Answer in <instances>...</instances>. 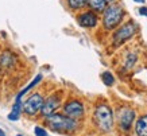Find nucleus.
<instances>
[{"label":"nucleus","mask_w":147,"mask_h":136,"mask_svg":"<svg viewBox=\"0 0 147 136\" xmlns=\"http://www.w3.org/2000/svg\"><path fill=\"white\" fill-rule=\"evenodd\" d=\"M101 79L104 81L105 85H108V86L113 85V82H115V78H113V75H112L109 71H104V73L101 74Z\"/></svg>","instance_id":"nucleus-14"},{"label":"nucleus","mask_w":147,"mask_h":136,"mask_svg":"<svg viewBox=\"0 0 147 136\" xmlns=\"http://www.w3.org/2000/svg\"><path fill=\"white\" fill-rule=\"evenodd\" d=\"M47 124L53 131L58 132H71L77 128V123L70 117L62 114H50L47 116Z\"/></svg>","instance_id":"nucleus-1"},{"label":"nucleus","mask_w":147,"mask_h":136,"mask_svg":"<svg viewBox=\"0 0 147 136\" xmlns=\"http://www.w3.org/2000/svg\"><path fill=\"white\" fill-rule=\"evenodd\" d=\"M19 114H20V102H19V101H15V105L12 106V110H11V113L8 114V118L9 120H18Z\"/></svg>","instance_id":"nucleus-12"},{"label":"nucleus","mask_w":147,"mask_h":136,"mask_svg":"<svg viewBox=\"0 0 147 136\" xmlns=\"http://www.w3.org/2000/svg\"><path fill=\"white\" fill-rule=\"evenodd\" d=\"M94 121L102 131H111L113 125V114L109 106L98 105L94 110Z\"/></svg>","instance_id":"nucleus-2"},{"label":"nucleus","mask_w":147,"mask_h":136,"mask_svg":"<svg viewBox=\"0 0 147 136\" xmlns=\"http://www.w3.org/2000/svg\"><path fill=\"white\" fill-rule=\"evenodd\" d=\"M43 97L35 93V94H32L28 100L26 101V104H24V112L27 114H35L38 113L40 109H42V106H43Z\"/></svg>","instance_id":"nucleus-5"},{"label":"nucleus","mask_w":147,"mask_h":136,"mask_svg":"<svg viewBox=\"0 0 147 136\" xmlns=\"http://www.w3.org/2000/svg\"><path fill=\"white\" fill-rule=\"evenodd\" d=\"M105 0H89V5L96 11H102L105 8Z\"/></svg>","instance_id":"nucleus-13"},{"label":"nucleus","mask_w":147,"mask_h":136,"mask_svg":"<svg viewBox=\"0 0 147 136\" xmlns=\"http://www.w3.org/2000/svg\"><path fill=\"white\" fill-rule=\"evenodd\" d=\"M135 117V112L132 109H121L119 112V123H120V127L124 128V129H128L131 127V124L134 121Z\"/></svg>","instance_id":"nucleus-7"},{"label":"nucleus","mask_w":147,"mask_h":136,"mask_svg":"<svg viewBox=\"0 0 147 136\" xmlns=\"http://www.w3.org/2000/svg\"><path fill=\"white\" fill-rule=\"evenodd\" d=\"M105 1H112V0H105Z\"/></svg>","instance_id":"nucleus-20"},{"label":"nucleus","mask_w":147,"mask_h":136,"mask_svg":"<svg viewBox=\"0 0 147 136\" xmlns=\"http://www.w3.org/2000/svg\"><path fill=\"white\" fill-rule=\"evenodd\" d=\"M123 19V9L119 5H109L104 12V26L105 28H113Z\"/></svg>","instance_id":"nucleus-3"},{"label":"nucleus","mask_w":147,"mask_h":136,"mask_svg":"<svg viewBox=\"0 0 147 136\" xmlns=\"http://www.w3.org/2000/svg\"><path fill=\"white\" fill-rule=\"evenodd\" d=\"M0 136H5V133H4V131H3V129H0Z\"/></svg>","instance_id":"nucleus-18"},{"label":"nucleus","mask_w":147,"mask_h":136,"mask_svg":"<svg viewBox=\"0 0 147 136\" xmlns=\"http://www.w3.org/2000/svg\"><path fill=\"white\" fill-rule=\"evenodd\" d=\"M135 129H136L138 136H147V114L139 118Z\"/></svg>","instance_id":"nucleus-10"},{"label":"nucleus","mask_w":147,"mask_h":136,"mask_svg":"<svg viewBox=\"0 0 147 136\" xmlns=\"http://www.w3.org/2000/svg\"><path fill=\"white\" fill-rule=\"evenodd\" d=\"M59 106V98L58 96H50L47 100L43 102V106H42V114L43 116H50V114L54 113V110Z\"/></svg>","instance_id":"nucleus-8"},{"label":"nucleus","mask_w":147,"mask_h":136,"mask_svg":"<svg viewBox=\"0 0 147 136\" xmlns=\"http://www.w3.org/2000/svg\"><path fill=\"white\" fill-rule=\"evenodd\" d=\"M65 113H66L67 117L70 118L81 117L82 113H84V106L78 101H70V102H67L65 105Z\"/></svg>","instance_id":"nucleus-6"},{"label":"nucleus","mask_w":147,"mask_h":136,"mask_svg":"<svg viewBox=\"0 0 147 136\" xmlns=\"http://www.w3.org/2000/svg\"><path fill=\"white\" fill-rule=\"evenodd\" d=\"M34 133H35V136H47L46 131L42 127H35L34 128Z\"/></svg>","instance_id":"nucleus-16"},{"label":"nucleus","mask_w":147,"mask_h":136,"mask_svg":"<svg viewBox=\"0 0 147 136\" xmlns=\"http://www.w3.org/2000/svg\"><path fill=\"white\" fill-rule=\"evenodd\" d=\"M40 79H42V74H38V75H36V77H35V78H34V81H31V82L28 83V85H27L26 88L23 89L22 92L19 93V94H18V97H16V101H19V102H20V98H22V96H24V94H26V93L28 92L30 89H31V88H34V86H35L36 83H39V81H40Z\"/></svg>","instance_id":"nucleus-11"},{"label":"nucleus","mask_w":147,"mask_h":136,"mask_svg":"<svg viewBox=\"0 0 147 136\" xmlns=\"http://www.w3.org/2000/svg\"><path fill=\"white\" fill-rule=\"evenodd\" d=\"M86 1H88V0H69V5H70L73 9H77V8H81Z\"/></svg>","instance_id":"nucleus-15"},{"label":"nucleus","mask_w":147,"mask_h":136,"mask_svg":"<svg viewBox=\"0 0 147 136\" xmlns=\"http://www.w3.org/2000/svg\"><path fill=\"white\" fill-rule=\"evenodd\" d=\"M135 31H136V26H135L134 23L132 22L125 23L124 26L120 27V28L115 32V35H113V43H115L116 46L124 43L125 40H128L131 36H134Z\"/></svg>","instance_id":"nucleus-4"},{"label":"nucleus","mask_w":147,"mask_h":136,"mask_svg":"<svg viewBox=\"0 0 147 136\" xmlns=\"http://www.w3.org/2000/svg\"><path fill=\"white\" fill-rule=\"evenodd\" d=\"M134 1H138V3H144V0H134Z\"/></svg>","instance_id":"nucleus-19"},{"label":"nucleus","mask_w":147,"mask_h":136,"mask_svg":"<svg viewBox=\"0 0 147 136\" xmlns=\"http://www.w3.org/2000/svg\"><path fill=\"white\" fill-rule=\"evenodd\" d=\"M78 22L82 27H93L97 23V18L93 12H85L78 18Z\"/></svg>","instance_id":"nucleus-9"},{"label":"nucleus","mask_w":147,"mask_h":136,"mask_svg":"<svg viewBox=\"0 0 147 136\" xmlns=\"http://www.w3.org/2000/svg\"><path fill=\"white\" fill-rule=\"evenodd\" d=\"M139 12L142 13V15H144V16H147V8H146V7H142V8H139Z\"/></svg>","instance_id":"nucleus-17"},{"label":"nucleus","mask_w":147,"mask_h":136,"mask_svg":"<svg viewBox=\"0 0 147 136\" xmlns=\"http://www.w3.org/2000/svg\"><path fill=\"white\" fill-rule=\"evenodd\" d=\"M16 136H22V135H16Z\"/></svg>","instance_id":"nucleus-21"}]
</instances>
